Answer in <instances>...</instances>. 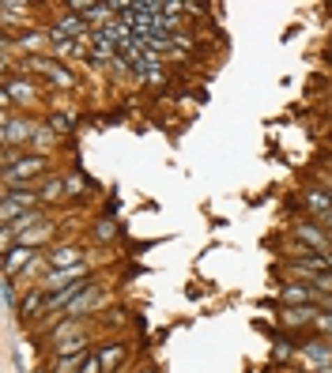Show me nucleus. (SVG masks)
Returning <instances> with one entry per match:
<instances>
[{
  "label": "nucleus",
  "mask_w": 332,
  "mask_h": 373,
  "mask_svg": "<svg viewBox=\"0 0 332 373\" xmlns=\"http://www.w3.org/2000/svg\"><path fill=\"white\" fill-rule=\"evenodd\" d=\"M50 264H53V272H64V268H80V264H83V249H80V245L53 249V253H50Z\"/></svg>",
  "instance_id": "39448f33"
},
{
  "label": "nucleus",
  "mask_w": 332,
  "mask_h": 373,
  "mask_svg": "<svg viewBox=\"0 0 332 373\" xmlns=\"http://www.w3.org/2000/svg\"><path fill=\"white\" fill-rule=\"evenodd\" d=\"M302 354H310V358L317 362L321 370L332 366V347H329V343H317V340H313V343H306V351H302Z\"/></svg>",
  "instance_id": "f8f14e48"
},
{
  "label": "nucleus",
  "mask_w": 332,
  "mask_h": 373,
  "mask_svg": "<svg viewBox=\"0 0 332 373\" xmlns=\"http://www.w3.org/2000/svg\"><path fill=\"white\" fill-rule=\"evenodd\" d=\"M53 38H87V26H83L80 15H64L57 31H53Z\"/></svg>",
  "instance_id": "423d86ee"
},
{
  "label": "nucleus",
  "mask_w": 332,
  "mask_h": 373,
  "mask_svg": "<svg viewBox=\"0 0 332 373\" xmlns=\"http://www.w3.org/2000/svg\"><path fill=\"white\" fill-rule=\"evenodd\" d=\"M0 215H4V222H8V227H12V222H15V219H23V215H27V208H23V204H20V200L4 197V204H0Z\"/></svg>",
  "instance_id": "2eb2a0df"
},
{
  "label": "nucleus",
  "mask_w": 332,
  "mask_h": 373,
  "mask_svg": "<svg viewBox=\"0 0 332 373\" xmlns=\"http://www.w3.org/2000/svg\"><path fill=\"white\" fill-rule=\"evenodd\" d=\"M50 125H53V128H61V132H64V128H68V125H72V121H68V117H53V121H50Z\"/></svg>",
  "instance_id": "4be33fe9"
},
{
  "label": "nucleus",
  "mask_w": 332,
  "mask_h": 373,
  "mask_svg": "<svg viewBox=\"0 0 332 373\" xmlns=\"http://www.w3.org/2000/svg\"><path fill=\"white\" fill-rule=\"evenodd\" d=\"M61 192H64V181H61V177H50V181H45V185H42L38 200H57V197H61Z\"/></svg>",
  "instance_id": "dca6fc26"
},
{
  "label": "nucleus",
  "mask_w": 332,
  "mask_h": 373,
  "mask_svg": "<svg viewBox=\"0 0 332 373\" xmlns=\"http://www.w3.org/2000/svg\"><path fill=\"white\" fill-rule=\"evenodd\" d=\"M98 362H103V373L117 370V366L125 362V347H117V343H110V347H103V351H98Z\"/></svg>",
  "instance_id": "9b49d317"
},
{
  "label": "nucleus",
  "mask_w": 332,
  "mask_h": 373,
  "mask_svg": "<svg viewBox=\"0 0 332 373\" xmlns=\"http://www.w3.org/2000/svg\"><path fill=\"white\" fill-rule=\"evenodd\" d=\"M98 302V294H95V287H87V294H80L76 302H72V313H83V310H91V305Z\"/></svg>",
  "instance_id": "a211bd4d"
},
{
  "label": "nucleus",
  "mask_w": 332,
  "mask_h": 373,
  "mask_svg": "<svg viewBox=\"0 0 332 373\" xmlns=\"http://www.w3.org/2000/svg\"><path fill=\"white\" fill-rule=\"evenodd\" d=\"M280 317H283L287 328H302V324H310V321H317V317H321V305H287Z\"/></svg>",
  "instance_id": "20e7f679"
},
{
  "label": "nucleus",
  "mask_w": 332,
  "mask_h": 373,
  "mask_svg": "<svg viewBox=\"0 0 332 373\" xmlns=\"http://www.w3.org/2000/svg\"><path fill=\"white\" fill-rule=\"evenodd\" d=\"M15 45L34 53V50H42V45H45V34H34V31H31V34H20V38H15Z\"/></svg>",
  "instance_id": "f3484780"
},
{
  "label": "nucleus",
  "mask_w": 332,
  "mask_h": 373,
  "mask_svg": "<svg viewBox=\"0 0 332 373\" xmlns=\"http://www.w3.org/2000/svg\"><path fill=\"white\" fill-rule=\"evenodd\" d=\"M64 192H83V177H68V181H64Z\"/></svg>",
  "instance_id": "aec40b11"
},
{
  "label": "nucleus",
  "mask_w": 332,
  "mask_h": 373,
  "mask_svg": "<svg viewBox=\"0 0 332 373\" xmlns=\"http://www.w3.org/2000/svg\"><path fill=\"white\" fill-rule=\"evenodd\" d=\"M276 358H280V362L291 358V347H287V343H276Z\"/></svg>",
  "instance_id": "412c9836"
},
{
  "label": "nucleus",
  "mask_w": 332,
  "mask_h": 373,
  "mask_svg": "<svg viewBox=\"0 0 332 373\" xmlns=\"http://www.w3.org/2000/svg\"><path fill=\"white\" fill-rule=\"evenodd\" d=\"M31 245H20V249H8V260H4V272L8 275H15V272H20V268L23 264H31Z\"/></svg>",
  "instance_id": "9d476101"
},
{
  "label": "nucleus",
  "mask_w": 332,
  "mask_h": 373,
  "mask_svg": "<svg viewBox=\"0 0 332 373\" xmlns=\"http://www.w3.org/2000/svg\"><path fill=\"white\" fill-rule=\"evenodd\" d=\"M57 354H61V358H72V354H87V335H72V340H61V343H57Z\"/></svg>",
  "instance_id": "ddd939ff"
},
{
  "label": "nucleus",
  "mask_w": 332,
  "mask_h": 373,
  "mask_svg": "<svg viewBox=\"0 0 332 373\" xmlns=\"http://www.w3.org/2000/svg\"><path fill=\"white\" fill-rule=\"evenodd\" d=\"M34 136H38V128H34L31 121H20V117H12V114L4 117V144L8 147L27 144V139H34Z\"/></svg>",
  "instance_id": "7ed1b4c3"
},
{
  "label": "nucleus",
  "mask_w": 332,
  "mask_h": 373,
  "mask_svg": "<svg viewBox=\"0 0 332 373\" xmlns=\"http://www.w3.org/2000/svg\"><path fill=\"white\" fill-rule=\"evenodd\" d=\"M329 347H332V335H329Z\"/></svg>",
  "instance_id": "5701e85b"
},
{
  "label": "nucleus",
  "mask_w": 332,
  "mask_h": 373,
  "mask_svg": "<svg viewBox=\"0 0 332 373\" xmlns=\"http://www.w3.org/2000/svg\"><path fill=\"white\" fill-rule=\"evenodd\" d=\"M42 170H45V158H42V155H23V158H15L12 147L4 151V185H8V189L23 185L27 177H38Z\"/></svg>",
  "instance_id": "f257e3e1"
},
{
  "label": "nucleus",
  "mask_w": 332,
  "mask_h": 373,
  "mask_svg": "<svg viewBox=\"0 0 332 373\" xmlns=\"http://www.w3.org/2000/svg\"><path fill=\"white\" fill-rule=\"evenodd\" d=\"M27 68H34V72H45V79L50 83H57V87H72V72L64 68V64H57V61H45V57H31L27 61Z\"/></svg>",
  "instance_id": "f03ea898"
},
{
  "label": "nucleus",
  "mask_w": 332,
  "mask_h": 373,
  "mask_svg": "<svg viewBox=\"0 0 332 373\" xmlns=\"http://www.w3.org/2000/svg\"><path fill=\"white\" fill-rule=\"evenodd\" d=\"M83 272H87V264H80V268H64V272H53L42 287H45V291H57V287H64V283H76V279H83Z\"/></svg>",
  "instance_id": "6e6552de"
},
{
  "label": "nucleus",
  "mask_w": 332,
  "mask_h": 373,
  "mask_svg": "<svg viewBox=\"0 0 332 373\" xmlns=\"http://www.w3.org/2000/svg\"><path fill=\"white\" fill-rule=\"evenodd\" d=\"M299 238L306 241V245H313V253H321V257L329 253V241H332V234H321V230H313V227H299Z\"/></svg>",
  "instance_id": "1a4fd4ad"
},
{
  "label": "nucleus",
  "mask_w": 332,
  "mask_h": 373,
  "mask_svg": "<svg viewBox=\"0 0 332 373\" xmlns=\"http://www.w3.org/2000/svg\"><path fill=\"white\" fill-rule=\"evenodd\" d=\"M283 302L287 305H321V298L310 287H283Z\"/></svg>",
  "instance_id": "0eeeda50"
},
{
  "label": "nucleus",
  "mask_w": 332,
  "mask_h": 373,
  "mask_svg": "<svg viewBox=\"0 0 332 373\" xmlns=\"http://www.w3.org/2000/svg\"><path fill=\"white\" fill-rule=\"evenodd\" d=\"M4 98H12V102H27V98H34V91H31V83L4 79Z\"/></svg>",
  "instance_id": "4468645a"
},
{
  "label": "nucleus",
  "mask_w": 332,
  "mask_h": 373,
  "mask_svg": "<svg viewBox=\"0 0 332 373\" xmlns=\"http://www.w3.org/2000/svg\"><path fill=\"white\" fill-rule=\"evenodd\" d=\"M80 373H103V362H98V354H87V362H83Z\"/></svg>",
  "instance_id": "6ab92c4d"
}]
</instances>
